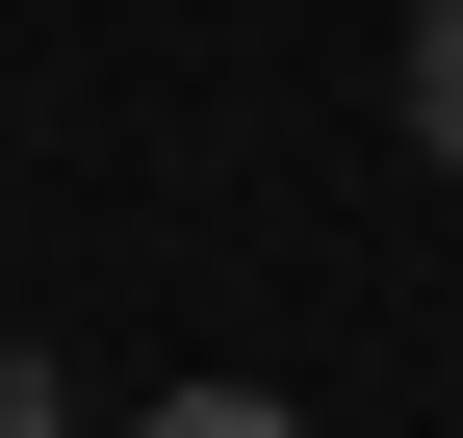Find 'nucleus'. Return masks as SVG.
I'll return each instance as SVG.
<instances>
[{
	"label": "nucleus",
	"instance_id": "f257e3e1",
	"mask_svg": "<svg viewBox=\"0 0 463 438\" xmlns=\"http://www.w3.org/2000/svg\"><path fill=\"white\" fill-rule=\"evenodd\" d=\"M412 155L463 181V0H412Z\"/></svg>",
	"mask_w": 463,
	"mask_h": 438
},
{
	"label": "nucleus",
	"instance_id": "f03ea898",
	"mask_svg": "<svg viewBox=\"0 0 463 438\" xmlns=\"http://www.w3.org/2000/svg\"><path fill=\"white\" fill-rule=\"evenodd\" d=\"M129 438H309V413H283V387H155Z\"/></svg>",
	"mask_w": 463,
	"mask_h": 438
},
{
	"label": "nucleus",
	"instance_id": "7ed1b4c3",
	"mask_svg": "<svg viewBox=\"0 0 463 438\" xmlns=\"http://www.w3.org/2000/svg\"><path fill=\"white\" fill-rule=\"evenodd\" d=\"M0 438H78V387H52V361H26V336H0Z\"/></svg>",
	"mask_w": 463,
	"mask_h": 438
}]
</instances>
